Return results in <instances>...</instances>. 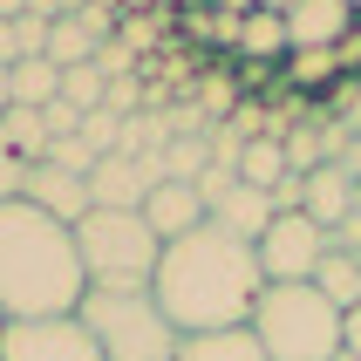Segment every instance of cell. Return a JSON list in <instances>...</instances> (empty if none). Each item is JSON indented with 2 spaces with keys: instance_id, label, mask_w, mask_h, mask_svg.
<instances>
[{
  "instance_id": "cell-15",
  "label": "cell",
  "mask_w": 361,
  "mask_h": 361,
  "mask_svg": "<svg viewBox=\"0 0 361 361\" xmlns=\"http://www.w3.org/2000/svg\"><path fill=\"white\" fill-rule=\"evenodd\" d=\"M293 178V164H286V137H245L239 143V184H252V191H280V184Z\"/></svg>"
},
{
  "instance_id": "cell-8",
  "label": "cell",
  "mask_w": 361,
  "mask_h": 361,
  "mask_svg": "<svg viewBox=\"0 0 361 361\" xmlns=\"http://www.w3.org/2000/svg\"><path fill=\"white\" fill-rule=\"evenodd\" d=\"M164 184V150H143V157H102L96 171H89V198L102 204V212H143V198Z\"/></svg>"
},
{
  "instance_id": "cell-37",
  "label": "cell",
  "mask_w": 361,
  "mask_h": 361,
  "mask_svg": "<svg viewBox=\"0 0 361 361\" xmlns=\"http://www.w3.org/2000/svg\"><path fill=\"white\" fill-rule=\"evenodd\" d=\"M355 212H361V184H355Z\"/></svg>"
},
{
  "instance_id": "cell-4",
  "label": "cell",
  "mask_w": 361,
  "mask_h": 361,
  "mask_svg": "<svg viewBox=\"0 0 361 361\" xmlns=\"http://www.w3.org/2000/svg\"><path fill=\"white\" fill-rule=\"evenodd\" d=\"M75 321L96 334L102 361H178L184 334L171 321H164V307L150 286H130V293H116V286H89L75 307Z\"/></svg>"
},
{
  "instance_id": "cell-6",
  "label": "cell",
  "mask_w": 361,
  "mask_h": 361,
  "mask_svg": "<svg viewBox=\"0 0 361 361\" xmlns=\"http://www.w3.org/2000/svg\"><path fill=\"white\" fill-rule=\"evenodd\" d=\"M327 252H334V239L307 212H280V219L266 225V239H259V273H266V286H300V280L321 273Z\"/></svg>"
},
{
  "instance_id": "cell-9",
  "label": "cell",
  "mask_w": 361,
  "mask_h": 361,
  "mask_svg": "<svg viewBox=\"0 0 361 361\" xmlns=\"http://www.w3.org/2000/svg\"><path fill=\"white\" fill-rule=\"evenodd\" d=\"M280 20H286V55H293V48H341L361 14L348 0H293Z\"/></svg>"
},
{
  "instance_id": "cell-18",
  "label": "cell",
  "mask_w": 361,
  "mask_h": 361,
  "mask_svg": "<svg viewBox=\"0 0 361 361\" xmlns=\"http://www.w3.org/2000/svg\"><path fill=\"white\" fill-rule=\"evenodd\" d=\"M314 286H321V293L341 307V314H348V307H361V252L334 245V252L321 259V273H314Z\"/></svg>"
},
{
  "instance_id": "cell-17",
  "label": "cell",
  "mask_w": 361,
  "mask_h": 361,
  "mask_svg": "<svg viewBox=\"0 0 361 361\" xmlns=\"http://www.w3.org/2000/svg\"><path fill=\"white\" fill-rule=\"evenodd\" d=\"M178 361H266V348L252 341V327H225V334H184Z\"/></svg>"
},
{
  "instance_id": "cell-19",
  "label": "cell",
  "mask_w": 361,
  "mask_h": 361,
  "mask_svg": "<svg viewBox=\"0 0 361 361\" xmlns=\"http://www.w3.org/2000/svg\"><path fill=\"white\" fill-rule=\"evenodd\" d=\"M280 68H286V82H293L300 96H314V89H327V82L348 75V68H341V48H293Z\"/></svg>"
},
{
  "instance_id": "cell-25",
  "label": "cell",
  "mask_w": 361,
  "mask_h": 361,
  "mask_svg": "<svg viewBox=\"0 0 361 361\" xmlns=\"http://www.w3.org/2000/svg\"><path fill=\"white\" fill-rule=\"evenodd\" d=\"M41 164H61V171H75V178H89V171H96V150H89V143H82V137H55V143H48V157H41Z\"/></svg>"
},
{
  "instance_id": "cell-24",
  "label": "cell",
  "mask_w": 361,
  "mask_h": 361,
  "mask_svg": "<svg viewBox=\"0 0 361 361\" xmlns=\"http://www.w3.org/2000/svg\"><path fill=\"white\" fill-rule=\"evenodd\" d=\"M123 123H130V116H116V109H96V116H82V143H89L96 157H116V150H123Z\"/></svg>"
},
{
  "instance_id": "cell-31",
  "label": "cell",
  "mask_w": 361,
  "mask_h": 361,
  "mask_svg": "<svg viewBox=\"0 0 361 361\" xmlns=\"http://www.w3.org/2000/svg\"><path fill=\"white\" fill-rule=\"evenodd\" d=\"M20 61V35H14V20H0V68H14Z\"/></svg>"
},
{
  "instance_id": "cell-28",
  "label": "cell",
  "mask_w": 361,
  "mask_h": 361,
  "mask_svg": "<svg viewBox=\"0 0 361 361\" xmlns=\"http://www.w3.org/2000/svg\"><path fill=\"white\" fill-rule=\"evenodd\" d=\"M48 27H55L48 14H20V20H14V35H20V61H27V55H48Z\"/></svg>"
},
{
  "instance_id": "cell-22",
  "label": "cell",
  "mask_w": 361,
  "mask_h": 361,
  "mask_svg": "<svg viewBox=\"0 0 361 361\" xmlns=\"http://www.w3.org/2000/svg\"><path fill=\"white\" fill-rule=\"evenodd\" d=\"M102 96H109V75H102L96 61H82V68H61V102H75L82 116H96Z\"/></svg>"
},
{
  "instance_id": "cell-35",
  "label": "cell",
  "mask_w": 361,
  "mask_h": 361,
  "mask_svg": "<svg viewBox=\"0 0 361 361\" xmlns=\"http://www.w3.org/2000/svg\"><path fill=\"white\" fill-rule=\"evenodd\" d=\"M252 7H266V14H286V7H293V0H252Z\"/></svg>"
},
{
  "instance_id": "cell-39",
  "label": "cell",
  "mask_w": 361,
  "mask_h": 361,
  "mask_svg": "<svg viewBox=\"0 0 361 361\" xmlns=\"http://www.w3.org/2000/svg\"><path fill=\"white\" fill-rule=\"evenodd\" d=\"M0 327H7V321H0Z\"/></svg>"
},
{
  "instance_id": "cell-12",
  "label": "cell",
  "mask_w": 361,
  "mask_h": 361,
  "mask_svg": "<svg viewBox=\"0 0 361 361\" xmlns=\"http://www.w3.org/2000/svg\"><path fill=\"white\" fill-rule=\"evenodd\" d=\"M300 212L321 225L327 239H334V225L355 219V178H348L341 164H321V171H307V178H300Z\"/></svg>"
},
{
  "instance_id": "cell-34",
  "label": "cell",
  "mask_w": 361,
  "mask_h": 361,
  "mask_svg": "<svg viewBox=\"0 0 361 361\" xmlns=\"http://www.w3.org/2000/svg\"><path fill=\"white\" fill-rule=\"evenodd\" d=\"M7 109H14V96H7V68H0V116H7Z\"/></svg>"
},
{
  "instance_id": "cell-21",
  "label": "cell",
  "mask_w": 361,
  "mask_h": 361,
  "mask_svg": "<svg viewBox=\"0 0 361 361\" xmlns=\"http://www.w3.org/2000/svg\"><path fill=\"white\" fill-rule=\"evenodd\" d=\"M0 130H7V143L20 150V164H27V171L48 157V130H41V109H7V116H0Z\"/></svg>"
},
{
  "instance_id": "cell-16",
  "label": "cell",
  "mask_w": 361,
  "mask_h": 361,
  "mask_svg": "<svg viewBox=\"0 0 361 361\" xmlns=\"http://www.w3.org/2000/svg\"><path fill=\"white\" fill-rule=\"evenodd\" d=\"M7 96H14V109H48V102L61 96V68L48 55H27L7 68Z\"/></svg>"
},
{
  "instance_id": "cell-32",
  "label": "cell",
  "mask_w": 361,
  "mask_h": 361,
  "mask_svg": "<svg viewBox=\"0 0 361 361\" xmlns=\"http://www.w3.org/2000/svg\"><path fill=\"white\" fill-rule=\"evenodd\" d=\"M341 348L361 361V307H348V327H341Z\"/></svg>"
},
{
  "instance_id": "cell-29",
  "label": "cell",
  "mask_w": 361,
  "mask_h": 361,
  "mask_svg": "<svg viewBox=\"0 0 361 361\" xmlns=\"http://www.w3.org/2000/svg\"><path fill=\"white\" fill-rule=\"evenodd\" d=\"M130 61H137V48H130V41H102V48H96V68H102L109 82L130 75Z\"/></svg>"
},
{
  "instance_id": "cell-2",
  "label": "cell",
  "mask_w": 361,
  "mask_h": 361,
  "mask_svg": "<svg viewBox=\"0 0 361 361\" xmlns=\"http://www.w3.org/2000/svg\"><path fill=\"white\" fill-rule=\"evenodd\" d=\"M89 293L75 252V225L35 212L27 198H0V321H61Z\"/></svg>"
},
{
  "instance_id": "cell-11",
  "label": "cell",
  "mask_w": 361,
  "mask_h": 361,
  "mask_svg": "<svg viewBox=\"0 0 361 361\" xmlns=\"http://www.w3.org/2000/svg\"><path fill=\"white\" fill-rule=\"evenodd\" d=\"M143 225L157 232L164 245L171 239H184V232H198V225H212V212H204V198H198V184H178V178H164L150 198H143Z\"/></svg>"
},
{
  "instance_id": "cell-1",
  "label": "cell",
  "mask_w": 361,
  "mask_h": 361,
  "mask_svg": "<svg viewBox=\"0 0 361 361\" xmlns=\"http://www.w3.org/2000/svg\"><path fill=\"white\" fill-rule=\"evenodd\" d=\"M150 293H157L164 321L178 327V334H225V327H245L252 307H259V293H266L259 245L232 239V232H219V225H198V232H184V239L164 245Z\"/></svg>"
},
{
  "instance_id": "cell-10",
  "label": "cell",
  "mask_w": 361,
  "mask_h": 361,
  "mask_svg": "<svg viewBox=\"0 0 361 361\" xmlns=\"http://www.w3.org/2000/svg\"><path fill=\"white\" fill-rule=\"evenodd\" d=\"M20 198L35 204V212H48V219H61V225H82L89 212H96L89 178L61 171V164H35V171H27V184H20Z\"/></svg>"
},
{
  "instance_id": "cell-3",
  "label": "cell",
  "mask_w": 361,
  "mask_h": 361,
  "mask_svg": "<svg viewBox=\"0 0 361 361\" xmlns=\"http://www.w3.org/2000/svg\"><path fill=\"white\" fill-rule=\"evenodd\" d=\"M245 327H252V341L266 348V361H334L341 355L348 314L327 300L314 280H300V286H266Z\"/></svg>"
},
{
  "instance_id": "cell-7",
  "label": "cell",
  "mask_w": 361,
  "mask_h": 361,
  "mask_svg": "<svg viewBox=\"0 0 361 361\" xmlns=\"http://www.w3.org/2000/svg\"><path fill=\"white\" fill-rule=\"evenodd\" d=\"M0 361H102V348L75 314H61V321H7L0 327Z\"/></svg>"
},
{
  "instance_id": "cell-26",
  "label": "cell",
  "mask_w": 361,
  "mask_h": 361,
  "mask_svg": "<svg viewBox=\"0 0 361 361\" xmlns=\"http://www.w3.org/2000/svg\"><path fill=\"white\" fill-rule=\"evenodd\" d=\"M41 130H48V143H55V137H82V109L55 96L48 109H41Z\"/></svg>"
},
{
  "instance_id": "cell-14",
  "label": "cell",
  "mask_w": 361,
  "mask_h": 361,
  "mask_svg": "<svg viewBox=\"0 0 361 361\" xmlns=\"http://www.w3.org/2000/svg\"><path fill=\"white\" fill-rule=\"evenodd\" d=\"M273 219H280L273 191H252V184H232V191L212 204V225H219V232H232V239H245V245H259Z\"/></svg>"
},
{
  "instance_id": "cell-30",
  "label": "cell",
  "mask_w": 361,
  "mask_h": 361,
  "mask_svg": "<svg viewBox=\"0 0 361 361\" xmlns=\"http://www.w3.org/2000/svg\"><path fill=\"white\" fill-rule=\"evenodd\" d=\"M137 102V75H123V82H109V96H102V109H116V116H137L130 109Z\"/></svg>"
},
{
  "instance_id": "cell-33",
  "label": "cell",
  "mask_w": 361,
  "mask_h": 361,
  "mask_svg": "<svg viewBox=\"0 0 361 361\" xmlns=\"http://www.w3.org/2000/svg\"><path fill=\"white\" fill-rule=\"evenodd\" d=\"M27 7H35V0H0V20H20Z\"/></svg>"
},
{
  "instance_id": "cell-23",
  "label": "cell",
  "mask_w": 361,
  "mask_h": 361,
  "mask_svg": "<svg viewBox=\"0 0 361 361\" xmlns=\"http://www.w3.org/2000/svg\"><path fill=\"white\" fill-rule=\"evenodd\" d=\"M204 171H212V143H204V137H171V150H164V178L198 184Z\"/></svg>"
},
{
  "instance_id": "cell-36",
  "label": "cell",
  "mask_w": 361,
  "mask_h": 361,
  "mask_svg": "<svg viewBox=\"0 0 361 361\" xmlns=\"http://www.w3.org/2000/svg\"><path fill=\"white\" fill-rule=\"evenodd\" d=\"M334 361H355V355H348V348H341V355H334Z\"/></svg>"
},
{
  "instance_id": "cell-27",
  "label": "cell",
  "mask_w": 361,
  "mask_h": 361,
  "mask_svg": "<svg viewBox=\"0 0 361 361\" xmlns=\"http://www.w3.org/2000/svg\"><path fill=\"white\" fill-rule=\"evenodd\" d=\"M20 184H27V164H20V150L0 130V198H20Z\"/></svg>"
},
{
  "instance_id": "cell-38",
  "label": "cell",
  "mask_w": 361,
  "mask_h": 361,
  "mask_svg": "<svg viewBox=\"0 0 361 361\" xmlns=\"http://www.w3.org/2000/svg\"><path fill=\"white\" fill-rule=\"evenodd\" d=\"M348 7H355V14H361V0H348Z\"/></svg>"
},
{
  "instance_id": "cell-13",
  "label": "cell",
  "mask_w": 361,
  "mask_h": 361,
  "mask_svg": "<svg viewBox=\"0 0 361 361\" xmlns=\"http://www.w3.org/2000/svg\"><path fill=\"white\" fill-rule=\"evenodd\" d=\"M102 41H116V35H109V14L89 0L82 14H61L55 27H48V61H55V68H82V61H96Z\"/></svg>"
},
{
  "instance_id": "cell-20",
  "label": "cell",
  "mask_w": 361,
  "mask_h": 361,
  "mask_svg": "<svg viewBox=\"0 0 361 361\" xmlns=\"http://www.w3.org/2000/svg\"><path fill=\"white\" fill-rule=\"evenodd\" d=\"M239 55H252V61H286V20L266 14V7H252V14L239 20Z\"/></svg>"
},
{
  "instance_id": "cell-5",
  "label": "cell",
  "mask_w": 361,
  "mask_h": 361,
  "mask_svg": "<svg viewBox=\"0 0 361 361\" xmlns=\"http://www.w3.org/2000/svg\"><path fill=\"white\" fill-rule=\"evenodd\" d=\"M75 252H82L89 286H116V293H130V286L157 280L164 239L143 225V212H102V204H96V212L75 225Z\"/></svg>"
}]
</instances>
